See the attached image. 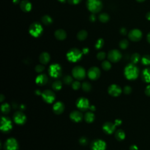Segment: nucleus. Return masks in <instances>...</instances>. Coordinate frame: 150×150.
Segmentation results:
<instances>
[{
    "label": "nucleus",
    "instance_id": "a211bd4d",
    "mask_svg": "<svg viewBox=\"0 0 150 150\" xmlns=\"http://www.w3.org/2000/svg\"><path fill=\"white\" fill-rule=\"evenodd\" d=\"M83 115L82 112L78 110H74L70 114V119L76 123H79L83 119Z\"/></svg>",
    "mask_w": 150,
    "mask_h": 150
},
{
    "label": "nucleus",
    "instance_id": "49530a36",
    "mask_svg": "<svg viewBox=\"0 0 150 150\" xmlns=\"http://www.w3.org/2000/svg\"><path fill=\"white\" fill-rule=\"evenodd\" d=\"M127 33V29L125 28H121L120 29V33L123 35H126Z\"/></svg>",
    "mask_w": 150,
    "mask_h": 150
},
{
    "label": "nucleus",
    "instance_id": "79ce46f5",
    "mask_svg": "<svg viewBox=\"0 0 150 150\" xmlns=\"http://www.w3.org/2000/svg\"><path fill=\"white\" fill-rule=\"evenodd\" d=\"M123 92L125 94H129L131 93L132 92V89H131V87L129 86H125L124 87V89H123Z\"/></svg>",
    "mask_w": 150,
    "mask_h": 150
},
{
    "label": "nucleus",
    "instance_id": "bf43d9fd",
    "mask_svg": "<svg viewBox=\"0 0 150 150\" xmlns=\"http://www.w3.org/2000/svg\"><path fill=\"white\" fill-rule=\"evenodd\" d=\"M1 102H3V95H1Z\"/></svg>",
    "mask_w": 150,
    "mask_h": 150
},
{
    "label": "nucleus",
    "instance_id": "412c9836",
    "mask_svg": "<svg viewBox=\"0 0 150 150\" xmlns=\"http://www.w3.org/2000/svg\"><path fill=\"white\" fill-rule=\"evenodd\" d=\"M20 8L22 11L25 12H29L32 8V5L30 2L27 0H23L20 3Z\"/></svg>",
    "mask_w": 150,
    "mask_h": 150
},
{
    "label": "nucleus",
    "instance_id": "ea45409f",
    "mask_svg": "<svg viewBox=\"0 0 150 150\" xmlns=\"http://www.w3.org/2000/svg\"><path fill=\"white\" fill-rule=\"evenodd\" d=\"M106 58V54L104 52H100L97 54V58L100 60H103Z\"/></svg>",
    "mask_w": 150,
    "mask_h": 150
},
{
    "label": "nucleus",
    "instance_id": "39448f33",
    "mask_svg": "<svg viewBox=\"0 0 150 150\" xmlns=\"http://www.w3.org/2000/svg\"><path fill=\"white\" fill-rule=\"evenodd\" d=\"M48 72L53 78H59L62 74V68L58 64H54L49 66Z\"/></svg>",
    "mask_w": 150,
    "mask_h": 150
},
{
    "label": "nucleus",
    "instance_id": "5701e85b",
    "mask_svg": "<svg viewBox=\"0 0 150 150\" xmlns=\"http://www.w3.org/2000/svg\"><path fill=\"white\" fill-rule=\"evenodd\" d=\"M142 80L145 83H150V68H145L142 72Z\"/></svg>",
    "mask_w": 150,
    "mask_h": 150
},
{
    "label": "nucleus",
    "instance_id": "2f4dec72",
    "mask_svg": "<svg viewBox=\"0 0 150 150\" xmlns=\"http://www.w3.org/2000/svg\"><path fill=\"white\" fill-rule=\"evenodd\" d=\"M82 89L86 92H90L92 89V86L91 84L88 83L87 82H83L82 84Z\"/></svg>",
    "mask_w": 150,
    "mask_h": 150
},
{
    "label": "nucleus",
    "instance_id": "b1692460",
    "mask_svg": "<svg viewBox=\"0 0 150 150\" xmlns=\"http://www.w3.org/2000/svg\"><path fill=\"white\" fill-rule=\"evenodd\" d=\"M50 55L47 52H43L40 56V61L43 65L47 64L50 60Z\"/></svg>",
    "mask_w": 150,
    "mask_h": 150
},
{
    "label": "nucleus",
    "instance_id": "5fc2aeb1",
    "mask_svg": "<svg viewBox=\"0 0 150 150\" xmlns=\"http://www.w3.org/2000/svg\"><path fill=\"white\" fill-rule=\"evenodd\" d=\"M146 18L148 21H150V12H148V13L146 14Z\"/></svg>",
    "mask_w": 150,
    "mask_h": 150
},
{
    "label": "nucleus",
    "instance_id": "a18cd8bd",
    "mask_svg": "<svg viewBox=\"0 0 150 150\" xmlns=\"http://www.w3.org/2000/svg\"><path fill=\"white\" fill-rule=\"evenodd\" d=\"M145 94L147 96L150 97V85H148L146 87V88L145 89Z\"/></svg>",
    "mask_w": 150,
    "mask_h": 150
},
{
    "label": "nucleus",
    "instance_id": "9b49d317",
    "mask_svg": "<svg viewBox=\"0 0 150 150\" xmlns=\"http://www.w3.org/2000/svg\"><path fill=\"white\" fill-rule=\"evenodd\" d=\"M122 55L121 52L117 49H113L110 51L108 54V58L110 61L114 62H119L121 59Z\"/></svg>",
    "mask_w": 150,
    "mask_h": 150
},
{
    "label": "nucleus",
    "instance_id": "c756f323",
    "mask_svg": "<svg viewBox=\"0 0 150 150\" xmlns=\"http://www.w3.org/2000/svg\"><path fill=\"white\" fill-rule=\"evenodd\" d=\"M98 19L100 22H102L103 23H106L107 21H108V20L110 19V17L106 13H102V14L99 15Z\"/></svg>",
    "mask_w": 150,
    "mask_h": 150
},
{
    "label": "nucleus",
    "instance_id": "864d4df0",
    "mask_svg": "<svg viewBox=\"0 0 150 150\" xmlns=\"http://www.w3.org/2000/svg\"><path fill=\"white\" fill-rule=\"evenodd\" d=\"M89 109H90L92 111H95V110H96V107H95L94 106L92 105V106H90Z\"/></svg>",
    "mask_w": 150,
    "mask_h": 150
},
{
    "label": "nucleus",
    "instance_id": "4d7b16f0",
    "mask_svg": "<svg viewBox=\"0 0 150 150\" xmlns=\"http://www.w3.org/2000/svg\"><path fill=\"white\" fill-rule=\"evenodd\" d=\"M58 1H59V2L62 3H65L66 1V0H58Z\"/></svg>",
    "mask_w": 150,
    "mask_h": 150
},
{
    "label": "nucleus",
    "instance_id": "6ab92c4d",
    "mask_svg": "<svg viewBox=\"0 0 150 150\" xmlns=\"http://www.w3.org/2000/svg\"><path fill=\"white\" fill-rule=\"evenodd\" d=\"M52 109L56 115H60L64 111L65 106L61 102H57L53 106Z\"/></svg>",
    "mask_w": 150,
    "mask_h": 150
},
{
    "label": "nucleus",
    "instance_id": "cd10ccee",
    "mask_svg": "<svg viewBox=\"0 0 150 150\" xmlns=\"http://www.w3.org/2000/svg\"><path fill=\"white\" fill-rule=\"evenodd\" d=\"M42 22L44 23V24L46 25H51L53 21L51 17L46 15L42 17Z\"/></svg>",
    "mask_w": 150,
    "mask_h": 150
},
{
    "label": "nucleus",
    "instance_id": "dca6fc26",
    "mask_svg": "<svg viewBox=\"0 0 150 150\" xmlns=\"http://www.w3.org/2000/svg\"><path fill=\"white\" fill-rule=\"evenodd\" d=\"M106 143L102 140H96L91 144L92 150H105L106 148Z\"/></svg>",
    "mask_w": 150,
    "mask_h": 150
},
{
    "label": "nucleus",
    "instance_id": "e433bc0d",
    "mask_svg": "<svg viewBox=\"0 0 150 150\" xmlns=\"http://www.w3.org/2000/svg\"><path fill=\"white\" fill-rule=\"evenodd\" d=\"M104 45V41L103 39H99L97 40L95 44V48L96 49H100Z\"/></svg>",
    "mask_w": 150,
    "mask_h": 150
},
{
    "label": "nucleus",
    "instance_id": "ddd939ff",
    "mask_svg": "<svg viewBox=\"0 0 150 150\" xmlns=\"http://www.w3.org/2000/svg\"><path fill=\"white\" fill-rule=\"evenodd\" d=\"M14 122L18 125H23L27 121V117L21 111H17L14 115Z\"/></svg>",
    "mask_w": 150,
    "mask_h": 150
},
{
    "label": "nucleus",
    "instance_id": "de8ad7c7",
    "mask_svg": "<svg viewBox=\"0 0 150 150\" xmlns=\"http://www.w3.org/2000/svg\"><path fill=\"white\" fill-rule=\"evenodd\" d=\"M89 20L91 22H94L96 21V16L94 15V14H92L90 15L89 17Z\"/></svg>",
    "mask_w": 150,
    "mask_h": 150
},
{
    "label": "nucleus",
    "instance_id": "aec40b11",
    "mask_svg": "<svg viewBox=\"0 0 150 150\" xmlns=\"http://www.w3.org/2000/svg\"><path fill=\"white\" fill-rule=\"evenodd\" d=\"M48 79L46 74H40L35 79L36 83L40 86H44L48 82Z\"/></svg>",
    "mask_w": 150,
    "mask_h": 150
},
{
    "label": "nucleus",
    "instance_id": "603ef678",
    "mask_svg": "<svg viewBox=\"0 0 150 150\" xmlns=\"http://www.w3.org/2000/svg\"><path fill=\"white\" fill-rule=\"evenodd\" d=\"M147 40L149 44H150V32H149L147 36Z\"/></svg>",
    "mask_w": 150,
    "mask_h": 150
},
{
    "label": "nucleus",
    "instance_id": "6e6d98bb",
    "mask_svg": "<svg viewBox=\"0 0 150 150\" xmlns=\"http://www.w3.org/2000/svg\"><path fill=\"white\" fill-rule=\"evenodd\" d=\"M35 93H36V94H38V95H41V94H42V93H41V92H40V90H36Z\"/></svg>",
    "mask_w": 150,
    "mask_h": 150
},
{
    "label": "nucleus",
    "instance_id": "a19ab883",
    "mask_svg": "<svg viewBox=\"0 0 150 150\" xmlns=\"http://www.w3.org/2000/svg\"><path fill=\"white\" fill-rule=\"evenodd\" d=\"M45 70V67L42 65H38L35 67V71L38 73H41Z\"/></svg>",
    "mask_w": 150,
    "mask_h": 150
},
{
    "label": "nucleus",
    "instance_id": "393cba45",
    "mask_svg": "<svg viewBox=\"0 0 150 150\" xmlns=\"http://www.w3.org/2000/svg\"><path fill=\"white\" fill-rule=\"evenodd\" d=\"M94 119H95L94 115L91 111L87 112L86 115H84V120L87 123H92L94 120Z\"/></svg>",
    "mask_w": 150,
    "mask_h": 150
},
{
    "label": "nucleus",
    "instance_id": "3c124183",
    "mask_svg": "<svg viewBox=\"0 0 150 150\" xmlns=\"http://www.w3.org/2000/svg\"><path fill=\"white\" fill-rule=\"evenodd\" d=\"M89 52V49H88V48H84V49H83V51H82V52H83V54H88Z\"/></svg>",
    "mask_w": 150,
    "mask_h": 150
},
{
    "label": "nucleus",
    "instance_id": "58836bf2",
    "mask_svg": "<svg viewBox=\"0 0 150 150\" xmlns=\"http://www.w3.org/2000/svg\"><path fill=\"white\" fill-rule=\"evenodd\" d=\"M64 82L66 84H70L73 83V79L69 75H67L64 78Z\"/></svg>",
    "mask_w": 150,
    "mask_h": 150
},
{
    "label": "nucleus",
    "instance_id": "0eeeda50",
    "mask_svg": "<svg viewBox=\"0 0 150 150\" xmlns=\"http://www.w3.org/2000/svg\"><path fill=\"white\" fill-rule=\"evenodd\" d=\"M72 73L73 76L77 80H83L86 76V71L84 69L80 66L74 67Z\"/></svg>",
    "mask_w": 150,
    "mask_h": 150
},
{
    "label": "nucleus",
    "instance_id": "09e8293b",
    "mask_svg": "<svg viewBox=\"0 0 150 150\" xmlns=\"http://www.w3.org/2000/svg\"><path fill=\"white\" fill-rule=\"evenodd\" d=\"M115 123L116 124V126H120V125H121V124L122 123V121L120 119H117L116 120V121H115Z\"/></svg>",
    "mask_w": 150,
    "mask_h": 150
},
{
    "label": "nucleus",
    "instance_id": "9d476101",
    "mask_svg": "<svg viewBox=\"0 0 150 150\" xmlns=\"http://www.w3.org/2000/svg\"><path fill=\"white\" fill-rule=\"evenodd\" d=\"M143 36L142 32L138 29H134L131 30L129 33V39L133 42L139 41Z\"/></svg>",
    "mask_w": 150,
    "mask_h": 150
},
{
    "label": "nucleus",
    "instance_id": "1a4fd4ad",
    "mask_svg": "<svg viewBox=\"0 0 150 150\" xmlns=\"http://www.w3.org/2000/svg\"><path fill=\"white\" fill-rule=\"evenodd\" d=\"M41 96L44 101L48 104L52 103L55 100V93L50 90H46L44 91Z\"/></svg>",
    "mask_w": 150,
    "mask_h": 150
},
{
    "label": "nucleus",
    "instance_id": "8fccbe9b",
    "mask_svg": "<svg viewBox=\"0 0 150 150\" xmlns=\"http://www.w3.org/2000/svg\"><path fill=\"white\" fill-rule=\"evenodd\" d=\"M130 150H139V148L135 145H132L130 147Z\"/></svg>",
    "mask_w": 150,
    "mask_h": 150
},
{
    "label": "nucleus",
    "instance_id": "7ed1b4c3",
    "mask_svg": "<svg viewBox=\"0 0 150 150\" xmlns=\"http://www.w3.org/2000/svg\"><path fill=\"white\" fill-rule=\"evenodd\" d=\"M83 52L77 48H73L68 51L66 54V58L69 62H77L80 60L83 55Z\"/></svg>",
    "mask_w": 150,
    "mask_h": 150
},
{
    "label": "nucleus",
    "instance_id": "423d86ee",
    "mask_svg": "<svg viewBox=\"0 0 150 150\" xmlns=\"http://www.w3.org/2000/svg\"><path fill=\"white\" fill-rule=\"evenodd\" d=\"M12 129V123L7 117H2L1 120V130L5 133H9Z\"/></svg>",
    "mask_w": 150,
    "mask_h": 150
},
{
    "label": "nucleus",
    "instance_id": "2eb2a0df",
    "mask_svg": "<svg viewBox=\"0 0 150 150\" xmlns=\"http://www.w3.org/2000/svg\"><path fill=\"white\" fill-rule=\"evenodd\" d=\"M108 92L110 95L113 97H117L120 96L122 92L121 87L117 84H113L110 85L108 88Z\"/></svg>",
    "mask_w": 150,
    "mask_h": 150
},
{
    "label": "nucleus",
    "instance_id": "4be33fe9",
    "mask_svg": "<svg viewBox=\"0 0 150 150\" xmlns=\"http://www.w3.org/2000/svg\"><path fill=\"white\" fill-rule=\"evenodd\" d=\"M55 36L58 40H64L66 38V33L64 30L62 29H59L55 31Z\"/></svg>",
    "mask_w": 150,
    "mask_h": 150
},
{
    "label": "nucleus",
    "instance_id": "bb28decb",
    "mask_svg": "<svg viewBox=\"0 0 150 150\" xmlns=\"http://www.w3.org/2000/svg\"><path fill=\"white\" fill-rule=\"evenodd\" d=\"M87 37V32L85 30L80 31L77 34V38L79 41H84Z\"/></svg>",
    "mask_w": 150,
    "mask_h": 150
},
{
    "label": "nucleus",
    "instance_id": "a878e982",
    "mask_svg": "<svg viewBox=\"0 0 150 150\" xmlns=\"http://www.w3.org/2000/svg\"><path fill=\"white\" fill-rule=\"evenodd\" d=\"M115 137L118 141H123L126 137V134L123 130H118L115 133Z\"/></svg>",
    "mask_w": 150,
    "mask_h": 150
},
{
    "label": "nucleus",
    "instance_id": "f8f14e48",
    "mask_svg": "<svg viewBox=\"0 0 150 150\" xmlns=\"http://www.w3.org/2000/svg\"><path fill=\"white\" fill-rule=\"evenodd\" d=\"M4 147L6 150H18L19 148L18 141L14 138L8 139L5 141Z\"/></svg>",
    "mask_w": 150,
    "mask_h": 150
},
{
    "label": "nucleus",
    "instance_id": "c85d7f7f",
    "mask_svg": "<svg viewBox=\"0 0 150 150\" xmlns=\"http://www.w3.org/2000/svg\"><path fill=\"white\" fill-rule=\"evenodd\" d=\"M140 59H141L140 55L137 53H135L133 54L131 57V61L132 62V64L135 65L138 63V62L140 60Z\"/></svg>",
    "mask_w": 150,
    "mask_h": 150
},
{
    "label": "nucleus",
    "instance_id": "37998d69",
    "mask_svg": "<svg viewBox=\"0 0 150 150\" xmlns=\"http://www.w3.org/2000/svg\"><path fill=\"white\" fill-rule=\"evenodd\" d=\"M79 143L82 145H86L87 144V139L86 137H82L79 140Z\"/></svg>",
    "mask_w": 150,
    "mask_h": 150
},
{
    "label": "nucleus",
    "instance_id": "f3484780",
    "mask_svg": "<svg viewBox=\"0 0 150 150\" xmlns=\"http://www.w3.org/2000/svg\"><path fill=\"white\" fill-rule=\"evenodd\" d=\"M116 126L115 123L107 122L103 124V130L107 134H111L115 132Z\"/></svg>",
    "mask_w": 150,
    "mask_h": 150
},
{
    "label": "nucleus",
    "instance_id": "7c9ffc66",
    "mask_svg": "<svg viewBox=\"0 0 150 150\" xmlns=\"http://www.w3.org/2000/svg\"><path fill=\"white\" fill-rule=\"evenodd\" d=\"M62 82L59 80L55 81L52 84V88L55 91H59L62 89Z\"/></svg>",
    "mask_w": 150,
    "mask_h": 150
},
{
    "label": "nucleus",
    "instance_id": "c03bdc74",
    "mask_svg": "<svg viewBox=\"0 0 150 150\" xmlns=\"http://www.w3.org/2000/svg\"><path fill=\"white\" fill-rule=\"evenodd\" d=\"M68 1L72 5H76L81 1V0H68Z\"/></svg>",
    "mask_w": 150,
    "mask_h": 150
},
{
    "label": "nucleus",
    "instance_id": "72a5a7b5",
    "mask_svg": "<svg viewBox=\"0 0 150 150\" xmlns=\"http://www.w3.org/2000/svg\"><path fill=\"white\" fill-rule=\"evenodd\" d=\"M141 63L143 65L145 66L150 65V56L148 55H144L141 58Z\"/></svg>",
    "mask_w": 150,
    "mask_h": 150
},
{
    "label": "nucleus",
    "instance_id": "473e14b6",
    "mask_svg": "<svg viewBox=\"0 0 150 150\" xmlns=\"http://www.w3.org/2000/svg\"><path fill=\"white\" fill-rule=\"evenodd\" d=\"M10 111V106L7 103H5L1 105V111L3 114H8Z\"/></svg>",
    "mask_w": 150,
    "mask_h": 150
},
{
    "label": "nucleus",
    "instance_id": "f03ea898",
    "mask_svg": "<svg viewBox=\"0 0 150 150\" xmlns=\"http://www.w3.org/2000/svg\"><path fill=\"white\" fill-rule=\"evenodd\" d=\"M86 6L92 14H96L101 11L103 5L100 0H87Z\"/></svg>",
    "mask_w": 150,
    "mask_h": 150
},
{
    "label": "nucleus",
    "instance_id": "4c0bfd02",
    "mask_svg": "<svg viewBox=\"0 0 150 150\" xmlns=\"http://www.w3.org/2000/svg\"><path fill=\"white\" fill-rule=\"evenodd\" d=\"M72 86L74 90H76L80 89V87H81V84L79 81H74L73 82V83H72Z\"/></svg>",
    "mask_w": 150,
    "mask_h": 150
},
{
    "label": "nucleus",
    "instance_id": "13d9d810",
    "mask_svg": "<svg viewBox=\"0 0 150 150\" xmlns=\"http://www.w3.org/2000/svg\"><path fill=\"white\" fill-rule=\"evenodd\" d=\"M137 1H139V2H143L144 1H145V0H137Z\"/></svg>",
    "mask_w": 150,
    "mask_h": 150
},
{
    "label": "nucleus",
    "instance_id": "4468645a",
    "mask_svg": "<svg viewBox=\"0 0 150 150\" xmlns=\"http://www.w3.org/2000/svg\"><path fill=\"white\" fill-rule=\"evenodd\" d=\"M100 70L98 68L94 66L90 68V69L88 70L87 76H88L90 79L95 80L99 78L100 76Z\"/></svg>",
    "mask_w": 150,
    "mask_h": 150
},
{
    "label": "nucleus",
    "instance_id": "f704fd0d",
    "mask_svg": "<svg viewBox=\"0 0 150 150\" xmlns=\"http://www.w3.org/2000/svg\"><path fill=\"white\" fill-rule=\"evenodd\" d=\"M102 67L104 70H109L111 68V65L110 62L108 60H104L102 62Z\"/></svg>",
    "mask_w": 150,
    "mask_h": 150
},
{
    "label": "nucleus",
    "instance_id": "6e6552de",
    "mask_svg": "<svg viewBox=\"0 0 150 150\" xmlns=\"http://www.w3.org/2000/svg\"><path fill=\"white\" fill-rule=\"evenodd\" d=\"M76 105L78 109L81 111H86L88 110L90 106L89 100L85 97L79 98L76 102Z\"/></svg>",
    "mask_w": 150,
    "mask_h": 150
},
{
    "label": "nucleus",
    "instance_id": "c9c22d12",
    "mask_svg": "<svg viewBox=\"0 0 150 150\" xmlns=\"http://www.w3.org/2000/svg\"><path fill=\"white\" fill-rule=\"evenodd\" d=\"M119 46L121 49H126L129 46V42L126 40H123L119 43Z\"/></svg>",
    "mask_w": 150,
    "mask_h": 150
},
{
    "label": "nucleus",
    "instance_id": "20e7f679",
    "mask_svg": "<svg viewBox=\"0 0 150 150\" xmlns=\"http://www.w3.org/2000/svg\"><path fill=\"white\" fill-rule=\"evenodd\" d=\"M29 32L31 36L38 38L41 35L43 32V28L40 23L34 22L32 23L29 28Z\"/></svg>",
    "mask_w": 150,
    "mask_h": 150
},
{
    "label": "nucleus",
    "instance_id": "f257e3e1",
    "mask_svg": "<svg viewBox=\"0 0 150 150\" xmlns=\"http://www.w3.org/2000/svg\"><path fill=\"white\" fill-rule=\"evenodd\" d=\"M124 76L130 80H133L138 78L139 75V69L135 64H130L124 69Z\"/></svg>",
    "mask_w": 150,
    "mask_h": 150
}]
</instances>
